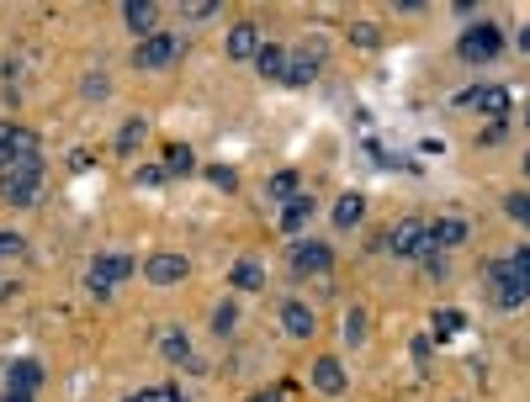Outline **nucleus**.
I'll use <instances>...</instances> for the list:
<instances>
[{
	"mask_svg": "<svg viewBox=\"0 0 530 402\" xmlns=\"http://www.w3.org/2000/svg\"><path fill=\"white\" fill-rule=\"evenodd\" d=\"M165 170H170L175 181H181V175H191V170H196V154H191V143H170V149H165Z\"/></svg>",
	"mask_w": 530,
	"mask_h": 402,
	"instance_id": "nucleus-23",
	"label": "nucleus"
},
{
	"mask_svg": "<svg viewBox=\"0 0 530 402\" xmlns=\"http://www.w3.org/2000/svg\"><path fill=\"white\" fill-rule=\"evenodd\" d=\"M138 270H144V280H149V286H181V280H186V270H191V260H186V254L159 249V254H149Z\"/></svg>",
	"mask_w": 530,
	"mask_h": 402,
	"instance_id": "nucleus-4",
	"label": "nucleus"
},
{
	"mask_svg": "<svg viewBox=\"0 0 530 402\" xmlns=\"http://www.w3.org/2000/svg\"><path fill=\"white\" fill-rule=\"evenodd\" d=\"M213 11H223L218 0H191V5H186V16H191V22H207Z\"/></svg>",
	"mask_w": 530,
	"mask_h": 402,
	"instance_id": "nucleus-35",
	"label": "nucleus"
},
{
	"mask_svg": "<svg viewBox=\"0 0 530 402\" xmlns=\"http://www.w3.org/2000/svg\"><path fill=\"white\" fill-rule=\"evenodd\" d=\"M255 54H260V27L239 22V27L228 32V59L234 64H255Z\"/></svg>",
	"mask_w": 530,
	"mask_h": 402,
	"instance_id": "nucleus-15",
	"label": "nucleus"
},
{
	"mask_svg": "<svg viewBox=\"0 0 530 402\" xmlns=\"http://www.w3.org/2000/svg\"><path fill=\"white\" fill-rule=\"evenodd\" d=\"M27 244H22V233H0V260H22Z\"/></svg>",
	"mask_w": 530,
	"mask_h": 402,
	"instance_id": "nucleus-33",
	"label": "nucleus"
},
{
	"mask_svg": "<svg viewBox=\"0 0 530 402\" xmlns=\"http://www.w3.org/2000/svg\"><path fill=\"white\" fill-rule=\"evenodd\" d=\"M165 181H170V170H165V164H138V186H144V191H159Z\"/></svg>",
	"mask_w": 530,
	"mask_h": 402,
	"instance_id": "nucleus-31",
	"label": "nucleus"
},
{
	"mask_svg": "<svg viewBox=\"0 0 530 402\" xmlns=\"http://www.w3.org/2000/svg\"><path fill=\"white\" fill-rule=\"evenodd\" d=\"M361 339H366V308H350L345 312V344L355 349Z\"/></svg>",
	"mask_w": 530,
	"mask_h": 402,
	"instance_id": "nucleus-28",
	"label": "nucleus"
},
{
	"mask_svg": "<svg viewBox=\"0 0 530 402\" xmlns=\"http://www.w3.org/2000/svg\"><path fill=\"white\" fill-rule=\"evenodd\" d=\"M127 276H138V260H133V254H95V265H91V276L85 280L117 286V280H127Z\"/></svg>",
	"mask_w": 530,
	"mask_h": 402,
	"instance_id": "nucleus-10",
	"label": "nucleus"
},
{
	"mask_svg": "<svg viewBox=\"0 0 530 402\" xmlns=\"http://www.w3.org/2000/svg\"><path fill=\"white\" fill-rule=\"evenodd\" d=\"M509 265H515V270H520V276L530 280V249H520V254H509Z\"/></svg>",
	"mask_w": 530,
	"mask_h": 402,
	"instance_id": "nucleus-37",
	"label": "nucleus"
},
{
	"mask_svg": "<svg viewBox=\"0 0 530 402\" xmlns=\"http://www.w3.org/2000/svg\"><path fill=\"white\" fill-rule=\"evenodd\" d=\"M308 376H313V392H324V397H340V392H350V376H345V366L335 360V355H318Z\"/></svg>",
	"mask_w": 530,
	"mask_h": 402,
	"instance_id": "nucleus-8",
	"label": "nucleus"
},
{
	"mask_svg": "<svg viewBox=\"0 0 530 402\" xmlns=\"http://www.w3.org/2000/svg\"><path fill=\"white\" fill-rule=\"evenodd\" d=\"M361 217H366V196H361V191H345L340 201H335V228H345V233H350Z\"/></svg>",
	"mask_w": 530,
	"mask_h": 402,
	"instance_id": "nucleus-20",
	"label": "nucleus"
},
{
	"mask_svg": "<svg viewBox=\"0 0 530 402\" xmlns=\"http://www.w3.org/2000/svg\"><path fill=\"white\" fill-rule=\"evenodd\" d=\"M462 323H467L462 312H435V323H430V328H435V339H451V334H462Z\"/></svg>",
	"mask_w": 530,
	"mask_h": 402,
	"instance_id": "nucleus-30",
	"label": "nucleus"
},
{
	"mask_svg": "<svg viewBox=\"0 0 530 402\" xmlns=\"http://www.w3.org/2000/svg\"><path fill=\"white\" fill-rule=\"evenodd\" d=\"M281 328L292 334V339H313V328H318V318H313V308L308 302H281Z\"/></svg>",
	"mask_w": 530,
	"mask_h": 402,
	"instance_id": "nucleus-14",
	"label": "nucleus"
},
{
	"mask_svg": "<svg viewBox=\"0 0 530 402\" xmlns=\"http://www.w3.org/2000/svg\"><path fill=\"white\" fill-rule=\"evenodd\" d=\"M313 80H318V54H292V59H286V85L308 91Z\"/></svg>",
	"mask_w": 530,
	"mask_h": 402,
	"instance_id": "nucleus-19",
	"label": "nucleus"
},
{
	"mask_svg": "<svg viewBox=\"0 0 530 402\" xmlns=\"http://www.w3.org/2000/svg\"><path fill=\"white\" fill-rule=\"evenodd\" d=\"M520 54H530V22L520 27Z\"/></svg>",
	"mask_w": 530,
	"mask_h": 402,
	"instance_id": "nucleus-40",
	"label": "nucleus"
},
{
	"mask_svg": "<svg viewBox=\"0 0 530 402\" xmlns=\"http://www.w3.org/2000/svg\"><path fill=\"white\" fill-rule=\"evenodd\" d=\"M123 22H127V32L144 43V37H155V27H159V5H155V0H127Z\"/></svg>",
	"mask_w": 530,
	"mask_h": 402,
	"instance_id": "nucleus-13",
	"label": "nucleus"
},
{
	"mask_svg": "<svg viewBox=\"0 0 530 402\" xmlns=\"http://www.w3.org/2000/svg\"><path fill=\"white\" fill-rule=\"evenodd\" d=\"M234 328H239V302H218V308H213V334H234Z\"/></svg>",
	"mask_w": 530,
	"mask_h": 402,
	"instance_id": "nucleus-26",
	"label": "nucleus"
},
{
	"mask_svg": "<svg viewBox=\"0 0 530 402\" xmlns=\"http://www.w3.org/2000/svg\"><path fill=\"white\" fill-rule=\"evenodd\" d=\"M144 138H149V123H144V117H127V123L117 127V154H133Z\"/></svg>",
	"mask_w": 530,
	"mask_h": 402,
	"instance_id": "nucleus-22",
	"label": "nucleus"
},
{
	"mask_svg": "<svg viewBox=\"0 0 530 402\" xmlns=\"http://www.w3.org/2000/svg\"><path fill=\"white\" fill-rule=\"evenodd\" d=\"M286 48L281 43H260V54H255V69H260V80H286Z\"/></svg>",
	"mask_w": 530,
	"mask_h": 402,
	"instance_id": "nucleus-18",
	"label": "nucleus"
},
{
	"mask_svg": "<svg viewBox=\"0 0 530 402\" xmlns=\"http://www.w3.org/2000/svg\"><path fill=\"white\" fill-rule=\"evenodd\" d=\"M43 191V159L37 154H11V164L0 170V196L11 207H32Z\"/></svg>",
	"mask_w": 530,
	"mask_h": 402,
	"instance_id": "nucleus-1",
	"label": "nucleus"
},
{
	"mask_svg": "<svg viewBox=\"0 0 530 402\" xmlns=\"http://www.w3.org/2000/svg\"><path fill=\"white\" fill-rule=\"evenodd\" d=\"M350 43H355V48H376V27L372 22H355V27H350Z\"/></svg>",
	"mask_w": 530,
	"mask_h": 402,
	"instance_id": "nucleus-34",
	"label": "nucleus"
},
{
	"mask_svg": "<svg viewBox=\"0 0 530 402\" xmlns=\"http://www.w3.org/2000/svg\"><path fill=\"white\" fill-rule=\"evenodd\" d=\"M175 54H181V43H175L170 32H155V37H144V43H138L133 69H165V64H175Z\"/></svg>",
	"mask_w": 530,
	"mask_h": 402,
	"instance_id": "nucleus-6",
	"label": "nucleus"
},
{
	"mask_svg": "<svg viewBox=\"0 0 530 402\" xmlns=\"http://www.w3.org/2000/svg\"><path fill=\"white\" fill-rule=\"evenodd\" d=\"M525 175H530V154H525Z\"/></svg>",
	"mask_w": 530,
	"mask_h": 402,
	"instance_id": "nucleus-42",
	"label": "nucleus"
},
{
	"mask_svg": "<svg viewBox=\"0 0 530 402\" xmlns=\"http://www.w3.org/2000/svg\"><path fill=\"white\" fill-rule=\"evenodd\" d=\"M228 280H234L239 291H265V265H260V260H239V265L228 270Z\"/></svg>",
	"mask_w": 530,
	"mask_h": 402,
	"instance_id": "nucleus-21",
	"label": "nucleus"
},
{
	"mask_svg": "<svg viewBox=\"0 0 530 402\" xmlns=\"http://www.w3.org/2000/svg\"><path fill=\"white\" fill-rule=\"evenodd\" d=\"M159 355L170 360V366H191V371H202V360L191 355V339H186V328H159Z\"/></svg>",
	"mask_w": 530,
	"mask_h": 402,
	"instance_id": "nucleus-11",
	"label": "nucleus"
},
{
	"mask_svg": "<svg viewBox=\"0 0 530 402\" xmlns=\"http://www.w3.org/2000/svg\"><path fill=\"white\" fill-rule=\"evenodd\" d=\"M504 132H509V127H504V123H488V127H483V138H477V143H488V149H499V143H504Z\"/></svg>",
	"mask_w": 530,
	"mask_h": 402,
	"instance_id": "nucleus-36",
	"label": "nucleus"
},
{
	"mask_svg": "<svg viewBox=\"0 0 530 402\" xmlns=\"http://www.w3.org/2000/svg\"><path fill=\"white\" fill-rule=\"evenodd\" d=\"M525 123H530V106H525Z\"/></svg>",
	"mask_w": 530,
	"mask_h": 402,
	"instance_id": "nucleus-43",
	"label": "nucleus"
},
{
	"mask_svg": "<svg viewBox=\"0 0 530 402\" xmlns=\"http://www.w3.org/2000/svg\"><path fill=\"white\" fill-rule=\"evenodd\" d=\"M419 265H425V276H435V280H445V276H451V260H445V249H435V244H425V254H419Z\"/></svg>",
	"mask_w": 530,
	"mask_h": 402,
	"instance_id": "nucleus-25",
	"label": "nucleus"
},
{
	"mask_svg": "<svg viewBox=\"0 0 530 402\" xmlns=\"http://www.w3.org/2000/svg\"><path fill=\"white\" fill-rule=\"evenodd\" d=\"M488 286H494V308L504 312H520L530 302V280L509 260H488Z\"/></svg>",
	"mask_w": 530,
	"mask_h": 402,
	"instance_id": "nucleus-2",
	"label": "nucleus"
},
{
	"mask_svg": "<svg viewBox=\"0 0 530 402\" xmlns=\"http://www.w3.org/2000/svg\"><path fill=\"white\" fill-rule=\"evenodd\" d=\"M467 217H440V222H430V244L435 249H456V244H467Z\"/></svg>",
	"mask_w": 530,
	"mask_h": 402,
	"instance_id": "nucleus-17",
	"label": "nucleus"
},
{
	"mask_svg": "<svg viewBox=\"0 0 530 402\" xmlns=\"http://www.w3.org/2000/svg\"><path fill=\"white\" fill-rule=\"evenodd\" d=\"M456 101H462V106H477V112H488V117H509V91H504V85H472V91H462L456 95Z\"/></svg>",
	"mask_w": 530,
	"mask_h": 402,
	"instance_id": "nucleus-9",
	"label": "nucleus"
},
{
	"mask_svg": "<svg viewBox=\"0 0 530 402\" xmlns=\"http://www.w3.org/2000/svg\"><path fill=\"white\" fill-rule=\"evenodd\" d=\"M271 196L286 207L292 196H303V175H297V170H276V175H271Z\"/></svg>",
	"mask_w": 530,
	"mask_h": 402,
	"instance_id": "nucleus-24",
	"label": "nucleus"
},
{
	"mask_svg": "<svg viewBox=\"0 0 530 402\" xmlns=\"http://www.w3.org/2000/svg\"><path fill=\"white\" fill-rule=\"evenodd\" d=\"M0 402H32V397H11V392H5V397H0Z\"/></svg>",
	"mask_w": 530,
	"mask_h": 402,
	"instance_id": "nucleus-41",
	"label": "nucleus"
},
{
	"mask_svg": "<svg viewBox=\"0 0 530 402\" xmlns=\"http://www.w3.org/2000/svg\"><path fill=\"white\" fill-rule=\"evenodd\" d=\"M425 244H430V222H425V217H404V222L387 233V249H393V254H404V260H419Z\"/></svg>",
	"mask_w": 530,
	"mask_h": 402,
	"instance_id": "nucleus-5",
	"label": "nucleus"
},
{
	"mask_svg": "<svg viewBox=\"0 0 530 402\" xmlns=\"http://www.w3.org/2000/svg\"><path fill=\"white\" fill-rule=\"evenodd\" d=\"M85 95H91V101H101V95H106V80H101V74H95V80H85Z\"/></svg>",
	"mask_w": 530,
	"mask_h": 402,
	"instance_id": "nucleus-38",
	"label": "nucleus"
},
{
	"mask_svg": "<svg viewBox=\"0 0 530 402\" xmlns=\"http://www.w3.org/2000/svg\"><path fill=\"white\" fill-rule=\"evenodd\" d=\"M335 265V249L318 244V239H303V244H292V270L297 276H324Z\"/></svg>",
	"mask_w": 530,
	"mask_h": 402,
	"instance_id": "nucleus-7",
	"label": "nucleus"
},
{
	"mask_svg": "<svg viewBox=\"0 0 530 402\" xmlns=\"http://www.w3.org/2000/svg\"><path fill=\"white\" fill-rule=\"evenodd\" d=\"M504 212L515 217L520 228H530V191H509V196H504Z\"/></svg>",
	"mask_w": 530,
	"mask_h": 402,
	"instance_id": "nucleus-27",
	"label": "nucleus"
},
{
	"mask_svg": "<svg viewBox=\"0 0 530 402\" xmlns=\"http://www.w3.org/2000/svg\"><path fill=\"white\" fill-rule=\"evenodd\" d=\"M250 402H286V392H281V387H271V392H255Z\"/></svg>",
	"mask_w": 530,
	"mask_h": 402,
	"instance_id": "nucleus-39",
	"label": "nucleus"
},
{
	"mask_svg": "<svg viewBox=\"0 0 530 402\" xmlns=\"http://www.w3.org/2000/svg\"><path fill=\"white\" fill-rule=\"evenodd\" d=\"M37 387H43V366L27 360V355H22V360H11V371H5V392H11V397H32Z\"/></svg>",
	"mask_w": 530,
	"mask_h": 402,
	"instance_id": "nucleus-12",
	"label": "nucleus"
},
{
	"mask_svg": "<svg viewBox=\"0 0 530 402\" xmlns=\"http://www.w3.org/2000/svg\"><path fill=\"white\" fill-rule=\"evenodd\" d=\"M207 186H218V191H239V170H234V164H207Z\"/></svg>",
	"mask_w": 530,
	"mask_h": 402,
	"instance_id": "nucleus-29",
	"label": "nucleus"
},
{
	"mask_svg": "<svg viewBox=\"0 0 530 402\" xmlns=\"http://www.w3.org/2000/svg\"><path fill=\"white\" fill-rule=\"evenodd\" d=\"M456 54H462L467 64H488V59H499V54H504V32L494 27V22H477V27L462 32Z\"/></svg>",
	"mask_w": 530,
	"mask_h": 402,
	"instance_id": "nucleus-3",
	"label": "nucleus"
},
{
	"mask_svg": "<svg viewBox=\"0 0 530 402\" xmlns=\"http://www.w3.org/2000/svg\"><path fill=\"white\" fill-rule=\"evenodd\" d=\"M313 222V196L308 191H303V196H292V201H286V207H281V233H292V239H297V233H303V228H308Z\"/></svg>",
	"mask_w": 530,
	"mask_h": 402,
	"instance_id": "nucleus-16",
	"label": "nucleus"
},
{
	"mask_svg": "<svg viewBox=\"0 0 530 402\" xmlns=\"http://www.w3.org/2000/svg\"><path fill=\"white\" fill-rule=\"evenodd\" d=\"M127 402H191V397L175 392V387H149V392H138V397H127Z\"/></svg>",
	"mask_w": 530,
	"mask_h": 402,
	"instance_id": "nucleus-32",
	"label": "nucleus"
}]
</instances>
